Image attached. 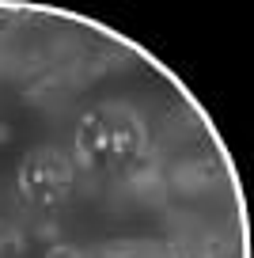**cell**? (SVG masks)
<instances>
[{
  "label": "cell",
  "mask_w": 254,
  "mask_h": 258,
  "mask_svg": "<svg viewBox=\"0 0 254 258\" xmlns=\"http://www.w3.org/2000/svg\"><path fill=\"white\" fill-rule=\"evenodd\" d=\"M144 148V125L121 106L84 114L76 129V156L84 167H129Z\"/></svg>",
  "instance_id": "cell-1"
},
{
  "label": "cell",
  "mask_w": 254,
  "mask_h": 258,
  "mask_svg": "<svg viewBox=\"0 0 254 258\" xmlns=\"http://www.w3.org/2000/svg\"><path fill=\"white\" fill-rule=\"evenodd\" d=\"M72 190V163L57 148H34L19 167V194L31 205H57Z\"/></svg>",
  "instance_id": "cell-2"
},
{
  "label": "cell",
  "mask_w": 254,
  "mask_h": 258,
  "mask_svg": "<svg viewBox=\"0 0 254 258\" xmlns=\"http://www.w3.org/2000/svg\"><path fill=\"white\" fill-rule=\"evenodd\" d=\"M27 239L16 232L12 224H0V258H23Z\"/></svg>",
  "instance_id": "cell-3"
},
{
  "label": "cell",
  "mask_w": 254,
  "mask_h": 258,
  "mask_svg": "<svg viewBox=\"0 0 254 258\" xmlns=\"http://www.w3.org/2000/svg\"><path fill=\"white\" fill-rule=\"evenodd\" d=\"M46 258H84L76 247H69V243H57V247H49V254Z\"/></svg>",
  "instance_id": "cell-4"
},
{
  "label": "cell",
  "mask_w": 254,
  "mask_h": 258,
  "mask_svg": "<svg viewBox=\"0 0 254 258\" xmlns=\"http://www.w3.org/2000/svg\"><path fill=\"white\" fill-rule=\"evenodd\" d=\"M38 239H57V224H38Z\"/></svg>",
  "instance_id": "cell-5"
},
{
  "label": "cell",
  "mask_w": 254,
  "mask_h": 258,
  "mask_svg": "<svg viewBox=\"0 0 254 258\" xmlns=\"http://www.w3.org/2000/svg\"><path fill=\"white\" fill-rule=\"evenodd\" d=\"M4 141H12V125H0V145Z\"/></svg>",
  "instance_id": "cell-6"
}]
</instances>
